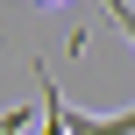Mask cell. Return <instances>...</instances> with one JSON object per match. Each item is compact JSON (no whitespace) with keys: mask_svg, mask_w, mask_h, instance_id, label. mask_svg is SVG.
Instances as JSON below:
<instances>
[{"mask_svg":"<svg viewBox=\"0 0 135 135\" xmlns=\"http://www.w3.org/2000/svg\"><path fill=\"white\" fill-rule=\"evenodd\" d=\"M36 71H43V64H36ZM43 135H71V128H64V93H57L50 71H43Z\"/></svg>","mask_w":135,"mask_h":135,"instance_id":"6da1fadb","label":"cell"},{"mask_svg":"<svg viewBox=\"0 0 135 135\" xmlns=\"http://www.w3.org/2000/svg\"><path fill=\"white\" fill-rule=\"evenodd\" d=\"M100 7H107V21H114V28L135 43V0H100Z\"/></svg>","mask_w":135,"mask_h":135,"instance_id":"7a4b0ae2","label":"cell"},{"mask_svg":"<svg viewBox=\"0 0 135 135\" xmlns=\"http://www.w3.org/2000/svg\"><path fill=\"white\" fill-rule=\"evenodd\" d=\"M28 128V107H7V114H0V135H21Z\"/></svg>","mask_w":135,"mask_h":135,"instance_id":"3957f363","label":"cell"},{"mask_svg":"<svg viewBox=\"0 0 135 135\" xmlns=\"http://www.w3.org/2000/svg\"><path fill=\"white\" fill-rule=\"evenodd\" d=\"M36 7H57V0H36Z\"/></svg>","mask_w":135,"mask_h":135,"instance_id":"277c9868","label":"cell"}]
</instances>
